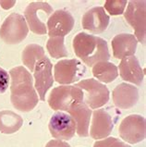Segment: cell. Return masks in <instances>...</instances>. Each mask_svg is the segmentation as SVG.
<instances>
[{"instance_id":"cell-24","label":"cell","mask_w":146,"mask_h":147,"mask_svg":"<svg viewBox=\"0 0 146 147\" xmlns=\"http://www.w3.org/2000/svg\"><path fill=\"white\" fill-rule=\"evenodd\" d=\"M93 147H131L126 142L116 139L115 137L105 138V140L96 141Z\"/></svg>"},{"instance_id":"cell-9","label":"cell","mask_w":146,"mask_h":147,"mask_svg":"<svg viewBox=\"0 0 146 147\" xmlns=\"http://www.w3.org/2000/svg\"><path fill=\"white\" fill-rule=\"evenodd\" d=\"M85 66L78 59H63L58 61L54 68L55 81L59 84L73 83L84 76Z\"/></svg>"},{"instance_id":"cell-14","label":"cell","mask_w":146,"mask_h":147,"mask_svg":"<svg viewBox=\"0 0 146 147\" xmlns=\"http://www.w3.org/2000/svg\"><path fill=\"white\" fill-rule=\"evenodd\" d=\"M92 114L93 117L89 135L94 140L105 139L114 129V122L111 115L105 109H97Z\"/></svg>"},{"instance_id":"cell-18","label":"cell","mask_w":146,"mask_h":147,"mask_svg":"<svg viewBox=\"0 0 146 147\" xmlns=\"http://www.w3.org/2000/svg\"><path fill=\"white\" fill-rule=\"evenodd\" d=\"M67 112L76 122V132L78 135L80 137H88L90 120L93 113L90 107L84 102H81L72 107Z\"/></svg>"},{"instance_id":"cell-11","label":"cell","mask_w":146,"mask_h":147,"mask_svg":"<svg viewBox=\"0 0 146 147\" xmlns=\"http://www.w3.org/2000/svg\"><path fill=\"white\" fill-rule=\"evenodd\" d=\"M53 64L47 57L41 59L34 67L33 77H34V88L38 92L41 101L45 100V94L54 84L52 73Z\"/></svg>"},{"instance_id":"cell-26","label":"cell","mask_w":146,"mask_h":147,"mask_svg":"<svg viewBox=\"0 0 146 147\" xmlns=\"http://www.w3.org/2000/svg\"><path fill=\"white\" fill-rule=\"evenodd\" d=\"M45 147H71L68 142L61 140H51L49 141Z\"/></svg>"},{"instance_id":"cell-20","label":"cell","mask_w":146,"mask_h":147,"mask_svg":"<svg viewBox=\"0 0 146 147\" xmlns=\"http://www.w3.org/2000/svg\"><path fill=\"white\" fill-rule=\"evenodd\" d=\"M93 74L98 81L105 83H110L118 78V69L114 63L100 61L93 66Z\"/></svg>"},{"instance_id":"cell-3","label":"cell","mask_w":146,"mask_h":147,"mask_svg":"<svg viewBox=\"0 0 146 147\" xmlns=\"http://www.w3.org/2000/svg\"><path fill=\"white\" fill-rule=\"evenodd\" d=\"M83 102V92L76 86L62 85L51 91L47 103L53 110L69 111L72 107Z\"/></svg>"},{"instance_id":"cell-23","label":"cell","mask_w":146,"mask_h":147,"mask_svg":"<svg viewBox=\"0 0 146 147\" xmlns=\"http://www.w3.org/2000/svg\"><path fill=\"white\" fill-rule=\"evenodd\" d=\"M127 4L126 0H106L104 9H106L111 16H118L124 13Z\"/></svg>"},{"instance_id":"cell-5","label":"cell","mask_w":146,"mask_h":147,"mask_svg":"<svg viewBox=\"0 0 146 147\" xmlns=\"http://www.w3.org/2000/svg\"><path fill=\"white\" fill-rule=\"evenodd\" d=\"M75 86L84 92L83 102L92 109H97L105 106L109 101L110 94L108 88L94 78L82 80Z\"/></svg>"},{"instance_id":"cell-7","label":"cell","mask_w":146,"mask_h":147,"mask_svg":"<svg viewBox=\"0 0 146 147\" xmlns=\"http://www.w3.org/2000/svg\"><path fill=\"white\" fill-rule=\"evenodd\" d=\"M118 133L122 140L131 144L143 141L146 136L145 117L137 114L127 116L120 122Z\"/></svg>"},{"instance_id":"cell-8","label":"cell","mask_w":146,"mask_h":147,"mask_svg":"<svg viewBox=\"0 0 146 147\" xmlns=\"http://www.w3.org/2000/svg\"><path fill=\"white\" fill-rule=\"evenodd\" d=\"M146 2L132 0L128 3L124 17L128 23L133 28L137 41L145 44L146 36Z\"/></svg>"},{"instance_id":"cell-13","label":"cell","mask_w":146,"mask_h":147,"mask_svg":"<svg viewBox=\"0 0 146 147\" xmlns=\"http://www.w3.org/2000/svg\"><path fill=\"white\" fill-rule=\"evenodd\" d=\"M110 18L103 7H94L83 15L81 25L84 30L95 34L105 32L109 25Z\"/></svg>"},{"instance_id":"cell-21","label":"cell","mask_w":146,"mask_h":147,"mask_svg":"<svg viewBox=\"0 0 146 147\" xmlns=\"http://www.w3.org/2000/svg\"><path fill=\"white\" fill-rule=\"evenodd\" d=\"M45 57L44 49L39 45L31 44L28 45L26 47L23 49L22 55V60L23 64L30 69L32 72L34 70L35 65L41 59Z\"/></svg>"},{"instance_id":"cell-19","label":"cell","mask_w":146,"mask_h":147,"mask_svg":"<svg viewBox=\"0 0 146 147\" xmlns=\"http://www.w3.org/2000/svg\"><path fill=\"white\" fill-rule=\"evenodd\" d=\"M23 125V119L20 115L10 110L0 111V132L13 134Z\"/></svg>"},{"instance_id":"cell-16","label":"cell","mask_w":146,"mask_h":147,"mask_svg":"<svg viewBox=\"0 0 146 147\" xmlns=\"http://www.w3.org/2000/svg\"><path fill=\"white\" fill-rule=\"evenodd\" d=\"M118 68L119 75L123 81L131 82L137 86L141 85L143 82L144 73L138 58L135 56L122 58Z\"/></svg>"},{"instance_id":"cell-10","label":"cell","mask_w":146,"mask_h":147,"mask_svg":"<svg viewBox=\"0 0 146 147\" xmlns=\"http://www.w3.org/2000/svg\"><path fill=\"white\" fill-rule=\"evenodd\" d=\"M48 129L53 138L69 141L74 137L77 126L71 116L62 111H57L50 119Z\"/></svg>"},{"instance_id":"cell-12","label":"cell","mask_w":146,"mask_h":147,"mask_svg":"<svg viewBox=\"0 0 146 147\" xmlns=\"http://www.w3.org/2000/svg\"><path fill=\"white\" fill-rule=\"evenodd\" d=\"M75 20L69 11L58 9L53 12L46 22L49 37H64L72 31Z\"/></svg>"},{"instance_id":"cell-27","label":"cell","mask_w":146,"mask_h":147,"mask_svg":"<svg viewBox=\"0 0 146 147\" xmlns=\"http://www.w3.org/2000/svg\"><path fill=\"white\" fill-rule=\"evenodd\" d=\"M15 3V1H0V5L2 6L4 9H9L10 7H13Z\"/></svg>"},{"instance_id":"cell-4","label":"cell","mask_w":146,"mask_h":147,"mask_svg":"<svg viewBox=\"0 0 146 147\" xmlns=\"http://www.w3.org/2000/svg\"><path fill=\"white\" fill-rule=\"evenodd\" d=\"M53 13V7L47 2H32L24 10V17L28 22L29 30L39 35L47 32L45 22Z\"/></svg>"},{"instance_id":"cell-17","label":"cell","mask_w":146,"mask_h":147,"mask_svg":"<svg viewBox=\"0 0 146 147\" xmlns=\"http://www.w3.org/2000/svg\"><path fill=\"white\" fill-rule=\"evenodd\" d=\"M113 56L118 59L134 56L138 41L136 37L131 33H120L116 35L111 42Z\"/></svg>"},{"instance_id":"cell-25","label":"cell","mask_w":146,"mask_h":147,"mask_svg":"<svg viewBox=\"0 0 146 147\" xmlns=\"http://www.w3.org/2000/svg\"><path fill=\"white\" fill-rule=\"evenodd\" d=\"M9 84V75L0 67V94L5 93Z\"/></svg>"},{"instance_id":"cell-1","label":"cell","mask_w":146,"mask_h":147,"mask_svg":"<svg viewBox=\"0 0 146 147\" xmlns=\"http://www.w3.org/2000/svg\"><path fill=\"white\" fill-rule=\"evenodd\" d=\"M10 102L17 110L30 112L39 102L32 74L22 66L9 70Z\"/></svg>"},{"instance_id":"cell-6","label":"cell","mask_w":146,"mask_h":147,"mask_svg":"<svg viewBox=\"0 0 146 147\" xmlns=\"http://www.w3.org/2000/svg\"><path fill=\"white\" fill-rule=\"evenodd\" d=\"M29 28L24 17L19 13H11L4 20L0 28V38L6 44L17 45L26 38Z\"/></svg>"},{"instance_id":"cell-2","label":"cell","mask_w":146,"mask_h":147,"mask_svg":"<svg viewBox=\"0 0 146 147\" xmlns=\"http://www.w3.org/2000/svg\"><path fill=\"white\" fill-rule=\"evenodd\" d=\"M72 47L75 55L89 67H93L97 62L110 59L107 42L100 37L79 32L74 36Z\"/></svg>"},{"instance_id":"cell-15","label":"cell","mask_w":146,"mask_h":147,"mask_svg":"<svg viewBox=\"0 0 146 147\" xmlns=\"http://www.w3.org/2000/svg\"><path fill=\"white\" fill-rule=\"evenodd\" d=\"M112 98L118 108L130 109L138 103L139 91L134 85L122 82L114 89Z\"/></svg>"},{"instance_id":"cell-22","label":"cell","mask_w":146,"mask_h":147,"mask_svg":"<svg viewBox=\"0 0 146 147\" xmlns=\"http://www.w3.org/2000/svg\"><path fill=\"white\" fill-rule=\"evenodd\" d=\"M46 49L53 58H62L69 56L64 44V37H49L46 44Z\"/></svg>"}]
</instances>
